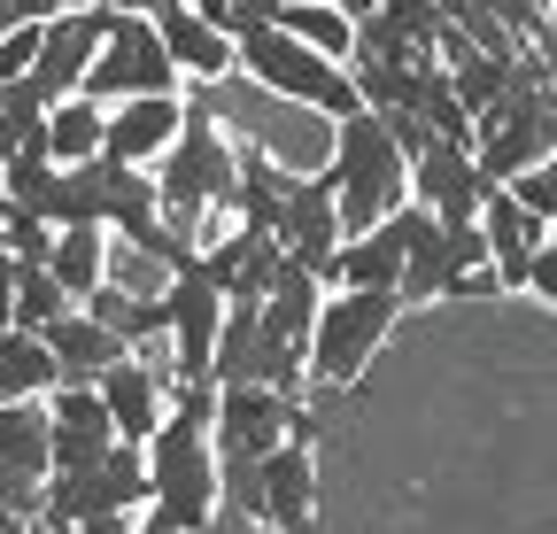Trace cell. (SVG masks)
Returning a JSON list of instances; mask_svg holds the SVG:
<instances>
[{
    "label": "cell",
    "mask_w": 557,
    "mask_h": 534,
    "mask_svg": "<svg viewBox=\"0 0 557 534\" xmlns=\"http://www.w3.org/2000/svg\"><path fill=\"white\" fill-rule=\"evenodd\" d=\"M233 71H248L263 94L302 101L318 116H348V109H357V86H348L341 62L318 54V47H302V39H287L278 24H240L233 32Z\"/></svg>",
    "instance_id": "obj_5"
},
{
    "label": "cell",
    "mask_w": 557,
    "mask_h": 534,
    "mask_svg": "<svg viewBox=\"0 0 557 534\" xmlns=\"http://www.w3.org/2000/svg\"><path fill=\"white\" fill-rule=\"evenodd\" d=\"M54 387V357L39 333L24 325H0V403H39V395Z\"/></svg>",
    "instance_id": "obj_22"
},
{
    "label": "cell",
    "mask_w": 557,
    "mask_h": 534,
    "mask_svg": "<svg viewBox=\"0 0 557 534\" xmlns=\"http://www.w3.org/2000/svg\"><path fill=\"white\" fill-rule=\"evenodd\" d=\"M132 534H178V526H171V519H156V511H148V519H132Z\"/></svg>",
    "instance_id": "obj_33"
},
{
    "label": "cell",
    "mask_w": 557,
    "mask_h": 534,
    "mask_svg": "<svg viewBox=\"0 0 557 534\" xmlns=\"http://www.w3.org/2000/svg\"><path fill=\"white\" fill-rule=\"evenodd\" d=\"M78 94L101 101V109H109V101H132V94H178V71H171L156 24H148V16H109V32H101V47H94V62H86Z\"/></svg>",
    "instance_id": "obj_7"
},
{
    "label": "cell",
    "mask_w": 557,
    "mask_h": 534,
    "mask_svg": "<svg viewBox=\"0 0 557 534\" xmlns=\"http://www.w3.org/2000/svg\"><path fill=\"white\" fill-rule=\"evenodd\" d=\"M156 302H163V333H171V349H178V380H209V341H218L225 295L186 263V272H171V287Z\"/></svg>",
    "instance_id": "obj_15"
},
{
    "label": "cell",
    "mask_w": 557,
    "mask_h": 534,
    "mask_svg": "<svg viewBox=\"0 0 557 534\" xmlns=\"http://www.w3.org/2000/svg\"><path fill=\"white\" fill-rule=\"evenodd\" d=\"M318 442L302 395H278V387H218V411H209V449L218 457H263L271 442Z\"/></svg>",
    "instance_id": "obj_9"
},
{
    "label": "cell",
    "mask_w": 557,
    "mask_h": 534,
    "mask_svg": "<svg viewBox=\"0 0 557 534\" xmlns=\"http://www.w3.org/2000/svg\"><path fill=\"white\" fill-rule=\"evenodd\" d=\"M101 32H109V9H54V16L39 24V54H32L24 78H32L47 101L78 94V78H86V62H94Z\"/></svg>",
    "instance_id": "obj_14"
},
{
    "label": "cell",
    "mask_w": 557,
    "mask_h": 534,
    "mask_svg": "<svg viewBox=\"0 0 557 534\" xmlns=\"http://www.w3.org/2000/svg\"><path fill=\"white\" fill-rule=\"evenodd\" d=\"M318 178H325V194H333L341 233L380 225V218L403 202V148H395V132H387L372 109L333 116V156H325Z\"/></svg>",
    "instance_id": "obj_3"
},
{
    "label": "cell",
    "mask_w": 557,
    "mask_h": 534,
    "mask_svg": "<svg viewBox=\"0 0 557 534\" xmlns=\"http://www.w3.org/2000/svg\"><path fill=\"white\" fill-rule=\"evenodd\" d=\"M271 240H278V256H287L295 272H310V280L325 287V272H333V248H341V218H333V194H325V178H295V194H287V210H278Z\"/></svg>",
    "instance_id": "obj_16"
},
{
    "label": "cell",
    "mask_w": 557,
    "mask_h": 534,
    "mask_svg": "<svg viewBox=\"0 0 557 534\" xmlns=\"http://www.w3.org/2000/svg\"><path fill=\"white\" fill-rule=\"evenodd\" d=\"M62 534H132V519H78V526H62Z\"/></svg>",
    "instance_id": "obj_31"
},
{
    "label": "cell",
    "mask_w": 557,
    "mask_h": 534,
    "mask_svg": "<svg viewBox=\"0 0 557 534\" xmlns=\"http://www.w3.org/2000/svg\"><path fill=\"white\" fill-rule=\"evenodd\" d=\"M148 24H156V39H163V54H171L178 78H201V86L209 78H233V39L218 24H201L194 9H178V0H163Z\"/></svg>",
    "instance_id": "obj_18"
},
{
    "label": "cell",
    "mask_w": 557,
    "mask_h": 534,
    "mask_svg": "<svg viewBox=\"0 0 557 534\" xmlns=\"http://www.w3.org/2000/svg\"><path fill=\"white\" fill-rule=\"evenodd\" d=\"M233 9H240L248 24H271V16H278V0H233Z\"/></svg>",
    "instance_id": "obj_32"
},
{
    "label": "cell",
    "mask_w": 557,
    "mask_h": 534,
    "mask_svg": "<svg viewBox=\"0 0 557 534\" xmlns=\"http://www.w3.org/2000/svg\"><path fill=\"white\" fill-rule=\"evenodd\" d=\"M186 124V101L178 94H132V101H109L101 109V163H132L148 171Z\"/></svg>",
    "instance_id": "obj_12"
},
{
    "label": "cell",
    "mask_w": 557,
    "mask_h": 534,
    "mask_svg": "<svg viewBox=\"0 0 557 534\" xmlns=\"http://www.w3.org/2000/svg\"><path fill=\"white\" fill-rule=\"evenodd\" d=\"M194 272L218 287L225 302H256L278 272V240L256 233V225H225V233H201L194 240Z\"/></svg>",
    "instance_id": "obj_13"
},
{
    "label": "cell",
    "mask_w": 557,
    "mask_h": 534,
    "mask_svg": "<svg viewBox=\"0 0 557 534\" xmlns=\"http://www.w3.org/2000/svg\"><path fill=\"white\" fill-rule=\"evenodd\" d=\"M0 248H9L16 263H47L54 225H47V218H32V210H16V202H0Z\"/></svg>",
    "instance_id": "obj_27"
},
{
    "label": "cell",
    "mask_w": 557,
    "mask_h": 534,
    "mask_svg": "<svg viewBox=\"0 0 557 534\" xmlns=\"http://www.w3.org/2000/svg\"><path fill=\"white\" fill-rule=\"evenodd\" d=\"M218 496L225 511L271 526V534H310L318 526V442H271L263 457H218Z\"/></svg>",
    "instance_id": "obj_2"
},
{
    "label": "cell",
    "mask_w": 557,
    "mask_h": 534,
    "mask_svg": "<svg viewBox=\"0 0 557 534\" xmlns=\"http://www.w3.org/2000/svg\"><path fill=\"white\" fill-rule=\"evenodd\" d=\"M109 449H116V426L101 411L94 380H54L47 387V473H86Z\"/></svg>",
    "instance_id": "obj_11"
},
{
    "label": "cell",
    "mask_w": 557,
    "mask_h": 534,
    "mask_svg": "<svg viewBox=\"0 0 557 534\" xmlns=\"http://www.w3.org/2000/svg\"><path fill=\"white\" fill-rule=\"evenodd\" d=\"M271 24L287 39H302V47H318V54H333V62H348V39H357V24H348L333 0H278Z\"/></svg>",
    "instance_id": "obj_24"
},
{
    "label": "cell",
    "mask_w": 557,
    "mask_h": 534,
    "mask_svg": "<svg viewBox=\"0 0 557 534\" xmlns=\"http://www.w3.org/2000/svg\"><path fill=\"white\" fill-rule=\"evenodd\" d=\"M62 310H70V295L54 287V272H47V263H16V280H9V325L47 333Z\"/></svg>",
    "instance_id": "obj_25"
},
{
    "label": "cell",
    "mask_w": 557,
    "mask_h": 534,
    "mask_svg": "<svg viewBox=\"0 0 557 534\" xmlns=\"http://www.w3.org/2000/svg\"><path fill=\"white\" fill-rule=\"evenodd\" d=\"M318 295H325V287H318L310 272H295L287 256H278L271 287L256 295V325L271 333V341H295V349H302V341H310V318H318Z\"/></svg>",
    "instance_id": "obj_20"
},
{
    "label": "cell",
    "mask_w": 557,
    "mask_h": 534,
    "mask_svg": "<svg viewBox=\"0 0 557 534\" xmlns=\"http://www.w3.org/2000/svg\"><path fill=\"white\" fill-rule=\"evenodd\" d=\"M156 163H163V171H156L148 186H156V210H163V225H171V233L201 240V233H209V218L233 210V140L218 132V116H209L201 101H186L178 140H171Z\"/></svg>",
    "instance_id": "obj_1"
},
{
    "label": "cell",
    "mask_w": 557,
    "mask_h": 534,
    "mask_svg": "<svg viewBox=\"0 0 557 534\" xmlns=\"http://www.w3.org/2000/svg\"><path fill=\"white\" fill-rule=\"evenodd\" d=\"M94 395H101V411H109L116 442H148L156 419H163V380H156V364L139 357V349H124V357L94 380Z\"/></svg>",
    "instance_id": "obj_17"
},
{
    "label": "cell",
    "mask_w": 557,
    "mask_h": 534,
    "mask_svg": "<svg viewBox=\"0 0 557 534\" xmlns=\"http://www.w3.org/2000/svg\"><path fill=\"white\" fill-rule=\"evenodd\" d=\"M209 380H218V387H278V395H302V349L295 341H271V333L256 325V302H225L218 341H209Z\"/></svg>",
    "instance_id": "obj_8"
},
{
    "label": "cell",
    "mask_w": 557,
    "mask_h": 534,
    "mask_svg": "<svg viewBox=\"0 0 557 534\" xmlns=\"http://www.w3.org/2000/svg\"><path fill=\"white\" fill-rule=\"evenodd\" d=\"M178 9H194V16H201V24H218V32H225V39H233V32H240V24H248V16H240V9H233V0H178Z\"/></svg>",
    "instance_id": "obj_30"
},
{
    "label": "cell",
    "mask_w": 557,
    "mask_h": 534,
    "mask_svg": "<svg viewBox=\"0 0 557 534\" xmlns=\"http://www.w3.org/2000/svg\"><path fill=\"white\" fill-rule=\"evenodd\" d=\"M32 54H39V24H9V32H0V86L24 78Z\"/></svg>",
    "instance_id": "obj_28"
},
{
    "label": "cell",
    "mask_w": 557,
    "mask_h": 534,
    "mask_svg": "<svg viewBox=\"0 0 557 534\" xmlns=\"http://www.w3.org/2000/svg\"><path fill=\"white\" fill-rule=\"evenodd\" d=\"M132 511H148V457H139V442H116L86 473H47L39 504H32V526L62 534L78 519H132Z\"/></svg>",
    "instance_id": "obj_6"
},
{
    "label": "cell",
    "mask_w": 557,
    "mask_h": 534,
    "mask_svg": "<svg viewBox=\"0 0 557 534\" xmlns=\"http://www.w3.org/2000/svg\"><path fill=\"white\" fill-rule=\"evenodd\" d=\"M504 194L527 210V218H542V225H557V156L549 163H527V171H511L504 178Z\"/></svg>",
    "instance_id": "obj_26"
},
{
    "label": "cell",
    "mask_w": 557,
    "mask_h": 534,
    "mask_svg": "<svg viewBox=\"0 0 557 534\" xmlns=\"http://www.w3.org/2000/svg\"><path fill=\"white\" fill-rule=\"evenodd\" d=\"M39 341H47V357H54V380H101V372L124 357V341H116L101 318H86L78 302H70V310L39 333Z\"/></svg>",
    "instance_id": "obj_19"
},
{
    "label": "cell",
    "mask_w": 557,
    "mask_h": 534,
    "mask_svg": "<svg viewBox=\"0 0 557 534\" xmlns=\"http://www.w3.org/2000/svg\"><path fill=\"white\" fill-rule=\"evenodd\" d=\"M519 295L557 302V233H549V240H534V256H527V287H519Z\"/></svg>",
    "instance_id": "obj_29"
},
{
    "label": "cell",
    "mask_w": 557,
    "mask_h": 534,
    "mask_svg": "<svg viewBox=\"0 0 557 534\" xmlns=\"http://www.w3.org/2000/svg\"><path fill=\"white\" fill-rule=\"evenodd\" d=\"M403 194H410L434 225H465V218H480V202H487V178H480L472 148H457V140H418V148L403 156Z\"/></svg>",
    "instance_id": "obj_10"
},
{
    "label": "cell",
    "mask_w": 557,
    "mask_h": 534,
    "mask_svg": "<svg viewBox=\"0 0 557 534\" xmlns=\"http://www.w3.org/2000/svg\"><path fill=\"white\" fill-rule=\"evenodd\" d=\"M47 272H54V287H62L70 302L94 295V287L109 280V233H101V225H62L54 248H47Z\"/></svg>",
    "instance_id": "obj_21"
},
{
    "label": "cell",
    "mask_w": 557,
    "mask_h": 534,
    "mask_svg": "<svg viewBox=\"0 0 557 534\" xmlns=\"http://www.w3.org/2000/svg\"><path fill=\"white\" fill-rule=\"evenodd\" d=\"M101 156V101L62 94L47 109V163H94Z\"/></svg>",
    "instance_id": "obj_23"
},
{
    "label": "cell",
    "mask_w": 557,
    "mask_h": 534,
    "mask_svg": "<svg viewBox=\"0 0 557 534\" xmlns=\"http://www.w3.org/2000/svg\"><path fill=\"white\" fill-rule=\"evenodd\" d=\"M403 302L387 287H325L318 318H310V341H302V380L318 387H357L372 372V357L387 349Z\"/></svg>",
    "instance_id": "obj_4"
}]
</instances>
